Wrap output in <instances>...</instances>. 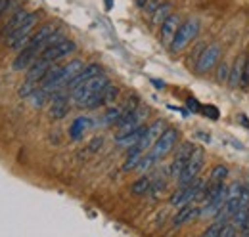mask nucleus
<instances>
[{"instance_id": "0eeeda50", "label": "nucleus", "mask_w": 249, "mask_h": 237, "mask_svg": "<svg viewBox=\"0 0 249 237\" xmlns=\"http://www.w3.org/2000/svg\"><path fill=\"white\" fill-rule=\"evenodd\" d=\"M218 58H220V46H218V44H209V46H205V48L201 50V54L197 56L196 71H197L199 75L211 71V69L215 67V63L218 61Z\"/></svg>"}, {"instance_id": "20e7f679", "label": "nucleus", "mask_w": 249, "mask_h": 237, "mask_svg": "<svg viewBox=\"0 0 249 237\" xmlns=\"http://www.w3.org/2000/svg\"><path fill=\"white\" fill-rule=\"evenodd\" d=\"M36 21H38V14H29V17L21 23L19 29L14 31L10 36H6V44H8L10 48H14V50H21V48L25 46L27 38L31 36V31L35 29Z\"/></svg>"}, {"instance_id": "e433bc0d", "label": "nucleus", "mask_w": 249, "mask_h": 237, "mask_svg": "<svg viewBox=\"0 0 249 237\" xmlns=\"http://www.w3.org/2000/svg\"><path fill=\"white\" fill-rule=\"evenodd\" d=\"M152 85H154V86H156L157 90H163V88H165V83H163V81H159V79H152Z\"/></svg>"}, {"instance_id": "1a4fd4ad", "label": "nucleus", "mask_w": 249, "mask_h": 237, "mask_svg": "<svg viewBox=\"0 0 249 237\" xmlns=\"http://www.w3.org/2000/svg\"><path fill=\"white\" fill-rule=\"evenodd\" d=\"M194 144L192 142H182L180 144V148L177 151V155H175V161H173V165H171V178H177L182 174V170H184V167H186L188 159H190V155H192V151H194Z\"/></svg>"}, {"instance_id": "f257e3e1", "label": "nucleus", "mask_w": 249, "mask_h": 237, "mask_svg": "<svg viewBox=\"0 0 249 237\" xmlns=\"http://www.w3.org/2000/svg\"><path fill=\"white\" fill-rule=\"evenodd\" d=\"M107 85H109L107 77H104V75L100 73V75H96V77H92V79H89L87 83L79 85L75 90H71V100H73L79 107H83L92 96H96L98 92H102Z\"/></svg>"}, {"instance_id": "5701e85b", "label": "nucleus", "mask_w": 249, "mask_h": 237, "mask_svg": "<svg viewBox=\"0 0 249 237\" xmlns=\"http://www.w3.org/2000/svg\"><path fill=\"white\" fill-rule=\"evenodd\" d=\"M48 98H50V94L40 86V88H36L31 96H29V102H31L33 107H42V105L48 102Z\"/></svg>"}, {"instance_id": "7c9ffc66", "label": "nucleus", "mask_w": 249, "mask_h": 237, "mask_svg": "<svg viewBox=\"0 0 249 237\" xmlns=\"http://www.w3.org/2000/svg\"><path fill=\"white\" fill-rule=\"evenodd\" d=\"M201 113L207 118H211V120H217V118L220 117V111H218L215 105H203V107H201Z\"/></svg>"}, {"instance_id": "f8f14e48", "label": "nucleus", "mask_w": 249, "mask_h": 237, "mask_svg": "<svg viewBox=\"0 0 249 237\" xmlns=\"http://www.w3.org/2000/svg\"><path fill=\"white\" fill-rule=\"evenodd\" d=\"M50 67H52V61H48V59L38 56L27 67V81H31V83H42V79L46 77V73H48Z\"/></svg>"}, {"instance_id": "a211bd4d", "label": "nucleus", "mask_w": 249, "mask_h": 237, "mask_svg": "<svg viewBox=\"0 0 249 237\" xmlns=\"http://www.w3.org/2000/svg\"><path fill=\"white\" fill-rule=\"evenodd\" d=\"M92 126V120L89 117H77L73 120V124L69 126V138L71 140H81L83 134Z\"/></svg>"}, {"instance_id": "39448f33", "label": "nucleus", "mask_w": 249, "mask_h": 237, "mask_svg": "<svg viewBox=\"0 0 249 237\" xmlns=\"http://www.w3.org/2000/svg\"><path fill=\"white\" fill-rule=\"evenodd\" d=\"M205 187V182L201 178H196L194 182H190L188 186H182L178 191H175V195L171 197V205L173 207H182V205H188L192 203L194 199H197L199 191Z\"/></svg>"}, {"instance_id": "c756f323", "label": "nucleus", "mask_w": 249, "mask_h": 237, "mask_svg": "<svg viewBox=\"0 0 249 237\" xmlns=\"http://www.w3.org/2000/svg\"><path fill=\"white\" fill-rule=\"evenodd\" d=\"M154 163H156V159H154L150 153H146V155H142V159H140V163H138V167H136V169H138L140 172H146Z\"/></svg>"}, {"instance_id": "aec40b11", "label": "nucleus", "mask_w": 249, "mask_h": 237, "mask_svg": "<svg viewBox=\"0 0 249 237\" xmlns=\"http://www.w3.org/2000/svg\"><path fill=\"white\" fill-rule=\"evenodd\" d=\"M27 17H29V12H27V10H18V12L12 16V19L6 23V27L2 29V34H4V36H10L14 31H18L21 27V23H23Z\"/></svg>"}, {"instance_id": "393cba45", "label": "nucleus", "mask_w": 249, "mask_h": 237, "mask_svg": "<svg viewBox=\"0 0 249 237\" xmlns=\"http://www.w3.org/2000/svg\"><path fill=\"white\" fill-rule=\"evenodd\" d=\"M121 115H123V109H119V107H109L107 113L104 115V124H117Z\"/></svg>"}, {"instance_id": "cd10ccee", "label": "nucleus", "mask_w": 249, "mask_h": 237, "mask_svg": "<svg viewBox=\"0 0 249 237\" xmlns=\"http://www.w3.org/2000/svg\"><path fill=\"white\" fill-rule=\"evenodd\" d=\"M228 176V169L224 165H217L213 170H211V180L213 182H224V178Z\"/></svg>"}, {"instance_id": "bb28decb", "label": "nucleus", "mask_w": 249, "mask_h": 237, "mask_svg": "<svg viewBox=\"0 0 249 237\" xmlns=\"http://www.w3.org/2000/svg\"><path fill=\"white\" fill-rule=\"evenodd\" d=\"M230 77V65L226 61H220L217 67V81L218 83H226Z\"/></svg>"}, {"instance_id": "dca6fc26", "label": "nucleus", "mask_w": 249, "mask_h": 237, "mask_svg": "<svg viewBox=\"0 0 249 237\" xmlns=\"http://www.w3.org/2000/svg\"><path fill=\"white\" fill-rule=\"evenodd\" d=\"M199 207H194L192 203H188V205H182V207L178 208V212H177V216L173 218V226L175 228H178V226H182V224H186L190 220H194V218H197L199 216Z\"/></svg>"}, {"instance_id": "4be33fe9", "label": "nucleus", "mask_w": 249, "mask_h": 237, "mask_svg": "<svg viewBox=\"0 0 249 237\" xmlns=\"http://www.w3.org/2000/svg\"><path fill=\"white\" fill-rule=\"evenodd\" d=\"M169 16H171V4H167V2H165V4H159L156 10H154V16H152V23L161 27V25H163V21H165Z\"/></svg>"}, {"instance_id": "473e14b6", "label": "nucleus", "mask_w": 249, "mask_h": 237, "mask_svg": "<svg viewBox=\"0 0 249 237\" xmlns=\"http://www.w3.org/2000/svg\"><path fill=\"white\" fill-rule=\"evenodd\" d=\"M242 191H244V186H242L240 182H234V184H230V186H228V199L240 197V195H242Z\"/></svg>"}, {"instance_id": "2eb2a0df", "label": "nucleus", "mask_w": 249, "mask_h": 237, "mask_svg": "<svg viewBox=\"0 0 249 237\" xmlns=\"http://www.w3.org/2000/svg\"><path fill=\"white\" fill-rule=\"evenodd\" d=\"M100 73H102V67H100L98 63H90V65H87V67H85V69H83V71H81V73H79V75H77V77L67 85V90H69V92H71V90H75L79 85L87 83L89 79H92V77L100 75Z\"/></svg>"}, {"instance_id": "c9c22d12", "label": "nucleus", "mask_w": 249, "mask_h": 237, "mask_svg": "<svg viewBox=\"0 0 249 237\" xmlns=\"http://www.w3.org/2000/svg\"><path fill=\"white\" fill-rule=\"evenodd\" d=\"M242 88H249V58L244 65V75H242Z\"/></svg>"}, {"instance_id": "6ab92c4d", "label": "nucleus", "mask_w": 249, "mask_h": 237, "mask_svg": "<svg viewBox=\"0 0 249 237\" xmlns=\"http://www.w3.org/2000/svg\"><path fill=\"white\" fill-rule=\"evenodd\" d=\"M246 56H240L234 61V67L230 69V77H228V83H230V88H238L242 86V75H244V65H246Z\"/></svg>"}, {"instance_id": "f3484780", "label": "nucleus", "mask_w": 249, "mask_h": 237, "mask_svg": "<svg viewBox=\"0 0 249 237\" xmlns=\"http://www.w3.org/2000/svg\"><path fill=\"white\" fill-rule=\"evenodd\" d=\"M146 128L148 126H144V124H140L138 128H134V130H130L128 134H124L121 138H115V142H117V146H121V148H132V146H136L138 142H140V138L144 136V132H146Z\"/></svg>"}, {"instance_id": "b1692460", "label": "nucleus", "mask_w": 249, "mask_h": 237, "mask_svg": "<svg viewBox=\"0 0 249 237\" xmlns=\"http://www.w3.org/2000/svg\"><path fill=\"white\" fill-rule=\"evenodd\" d=\"M249 216V207H242L232 218H230V224L236 226V228H246V222H248Z\"/></svg>"}, {"instance_id": "7ed1b4c3", "label": "nucleus", "mask_w": 249, "mask_h": 237, "mask_svg": "<svg viewBox=\"0 0 249 237\" xmlns=\"http://www.w3.org/2000/svg\"><path fill=\"white\" fill-rule=\"evenodd\" d=\"M197 33H199V23L196 19H188L186 23H180V27L177 31L173 42H171V50L173 52L184 50L188 44L197 36Z\"/></svg>"}, {"instance_id": "c85d7f7f", "label": "nucleus", "mask_w": 249, "mask_h": 237, "mask_svg": "<svg viewBox=\"0 0 249 237\" xmlns=\"http://www.w3.org/2000/svg\"><path fill=\"white\" fill-rule=\"evenodd\" d=\"M117 98V86H113V85H107L106 90H104V105H109V103H113V100Z\"/></svg>"}, {"instance_id": "412c9836", "label": "nucleus", "mask_w": 249, "mask_h": 237, "mask_svg": "<svg viewBox=\"0 0 249 237\" xmlns=\"http://www.w3.org/2000/svg\"><path fill=\"white\" fill-rule=\"evenodd\" d=\"M152 182H154V176L138 178V180L130 186V191H132L134 195H146V193H150V189H152Z\"/></svg>"}, {"instance_id": "9d476101", "label": "nucleus", "mask_w": 249, "mask_h": 237, "mask_svg": "<svg viewBox=\"0 0 249 237\" xmlns=\"http://www.w3.org/2000/svg\"><path fill=\"white\" fill-rule=\"evenodd\" d=\"M75 42L73 40H69V38H63L62 42H58V44H54V46H48L42 54H40V58L48 59V61H56V59H62L65 56H69L71 52H75Z\"/></svg>"}, {"instance_id": "72a5a7b5", "label": "nucleus", "mask_w": 249, "mask_h": 237, "mask_svg": "<svg viewBox=\"0 0 249 237\" xmlns=\"http://www.w3.org/2000/svg\"><path fill=\"white\" fill-rule=\"evenodd\" d=\"M236 234H238V228L226 222V224L222 226V230H220V236H218V237H232V236H236Z\"/></svg>"}, {"instance_id": "ea45409f", "label": "nucleus", "mask_w": 249, "mask_h": 237, "mask_svg": "<svg viewBox=\"0 0 249 237\" xmlns=\"http://www.w3.org/2000/svg\"><path fill=\"white\" fill-rule=\"evenodd\" d=\"M104 2H106V10L109 12V10L113 8V0H104Z\"/></svg>"}, {"instance_id": "a878e982", "label": "nucleus", "mask_w": 249, "mask_h": 237, "mask_svg": "<svg viewBox=\"0 0 249 237\" xmlns=\"http://www.w3.org/2000/svg\"><path fill=\"white\" fill-rule=\"evenodd\" d=\"M226 222H228V220H220V218H217V220H215V224H211V226H209V228L203 232V236H205V237H218V236H220L222 226H224Z\"/></svg>"}, {"instance_id": "f704fd0d", "label": "nucleus", "mask_w": 249, "mask_h": 237, "mask_svg": "<svg viewBox=\"0 0 249 237\" xmlns=\"http://www.w3.org/2000/svg\"><path fill=\"white\" fill-rule=\"evenodd\" d=\"M186 105H188V109H190L192 113H201V105H199V102H197L196 98H188Z\"/></svg>"}, {"instance_id": "423d86ee", "label": "nucleus", "mask_w": 249, "mask_h": 237, "mask_svg": "<svg viewBox=\"0 0 249 237\" xmlns=\"http://www.w3.org/2000/svg\"><path fill=\"white\" fill-rule=\"evenodd\" d=\"M177 140H178V132H177L175 128H165V132L157 138V142L152 146V149H150V155H152L156 161L163 159L165 155H169V153L175 149Z\"/></svg>"}, {"instance_id": "9b49d317", "label": "nucleus", "mask_w": 249, "mask_h": 237, "mask_svg": "<svg viewBox=\"0 0 249 237\" xmlns=\"http://www.w3.org/2000/svg\"><path fill=\"white\" fill-rule=\"evenodd\" d=\"M163 132H165V122H163V120H156V122H152V124L146 128L144 136L140 138V142H138L136 146L142 149V151H148V149H152V146L156 144L157 138H159Z\"/></svg>"}, {"instance_id": "ddd939ff", "label": "nucleus", "mask_w": 249, "mask_h": 237, "mask_svg": "<svg viewBox=\"0 0 249 237\" xmlns=\"http://www.w3.org/2000/svg\"><path fill=\"white\" fill-rule=\"evenodd\" d=\"M178 27H180V17L175 16V14H171V16L163 21V25H161V40H163V44L171 46V42H173V38H175Z\"/></svg>"}, {"instance_id": "4c0bfd02", "label": "nucleus", "mask_w": 249, "mask_h": 237, "mask_svg": "<svg viewBox=\"0 0 249 237\" xmlns=\"http://www.w3.org/2000/svg\"><path fill=\"white\" fill-rule=\"evenodd\" d=\"M102 144H104V140H102V138H96V140H94L92 144H90V149H92V151H96V149L100 148Z\"/></svg>"}, {"instance_id": "6e6552de", "label": "nucleus", "mask_w": 249, "mask_h": 237, "mask_svg": "<svg viewBox=\"0 0 249 237\" xmlns=\"http://www.w3.org/2000/svg\"><path fill=\"white\" fill-rule=\"evenodd\" d=\"M69 98H71V92H69L67 88L58 90V92L50 94V102H52L50 117L63 118L67 113H69Z\"/></svg>"}, {"instance_id": "f03ea898", "label": "nucleus", "mask_w": 249, "mask_h": 237, "mask_svg": "<svg viewBox=\"0 0 249 237\" xmlns=\"http://www.w3.org/2000/svg\"><path fill=\"white\" fill-rule=\"evenodd\" d=\"M203 161H205V151H203V148L196 146L194 151H192V155H190V159H188L184 170H182V174L178 176V186H180V187H182V186H188L190 182H194V180L197 178L201 167H203Z\"/></svg>"}, {"instance_id": "58836bf2", "label": "nucleus", "mask_w": 249, "mask_h": 237, "mask_svg": "<svg viewBox=\"0 0 249 237\" xmlns=\"http://www.w3.org/2000/svg\"><path fill=\"white\" fill-rule=\"evenodd\" d=\"M6 8H8V0H0V16L6 12Z\"/></svg>"}, {"instance_id": "2f4dec72", "label": "nucleus", "mask_w": 249, "mask_h": 237, "mask_svg": "<svg viewBox=\"0 0 249 237\" xmlns=\"http://www.w3.org/2000/svg\"><path fill=\"white\" fill-rule=\"evenodd\" d=\"M36 90V83H31V81H27L25 85H21V88L18 90V94L21 96V98H29L33 92Z\"/></svg>"}, {"instance_id": "4468645a", "label": "nucleus", "mask_w": 249, "mask_h": 237, "mask_svg": "<svg viewBox=\"0 0 249 237\" xmlns=\"http://www.w3.org/2000/svg\"><path fill=\"white\" fill-rule=\"evenodd\" d=\"M38 54H40L38 48H31V46L21 48L19 56L14 59V69H16V71H23V69H27L33 61L38 58Z\"/></svg>"}]
</instances>
